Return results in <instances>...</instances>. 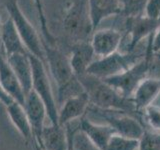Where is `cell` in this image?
I'll list each match as a JSON object with an SVG mask.
<instances>
[{
	"label": "cell",
	"instance_id": "cell-1",
	"mask_svg": "<svg viewBox=\"0 0 160 150\" xmlns=\"http://www.w3.org/2000/svg\"><path fill=\"white\" fill-rule=\"evenodd\" d=\"M43 42V40H42ZM45 64L57 85V103L59 106L66 99L84 93V88L73 72L69 57L66 56L57 45H49L43 42Z\"/></svg>",
	"mask_w": 160,
	"mask_h": 150
},
{
	"label": "cell",
	"instance_id": "cell-2",
	"mask_svg": "<svg viewBox=\"0 0 160 150\" xmlns=\"http://www.w3.org/2000/svg\"><path fill=\"white\" fill-rule=\"evenodd\" d=\"M89 98L90 105L105 110H119L141 119V113L136 111L132 98L122 96L102 78L85 73L77 77Z\"/></svg>",
	"mask_w": 160,
	"mask_h": 150
},
{
	"label": "cell",
	"instance_id": "cell-3",
	"mask_svg": "<svg viewBox=\"0 0 160 150\" xmlns=\"http://www.w3.org/2000/svg\"><path fill=\"white\" fill-rule=\"evenodd\" d=\"M146 55L140 61L132 65L131 67L124 70L114 76L103 79L110 86L126 98H132L135 90L145 78H147L152 65V58L154 53L150 49V46L146 42Z\"/></svg>",
	"mask_w": 160,
	"mask_h": 150
},
{
	"label": "cell",
	"instance_id": "cell-4",
	"mask_svg": "<svg viewBox=\"0 0 160 150\" xmlns=\"http://www.w3.org/2000/svg\"><path fill=\"white\" fill-rule=\"evenodd\" d=\"M140 44L132 52H121L116 51L104 57H99L94 60L87 69V73L92 74L99 78H108L123 72L124 70L131 67L132 65L140 61L146 55L145 45L143 49H139Z\"/></svg>",
	"mask_w": 160,
	"mask_h": 150
},
{
	"label": "cell",
	"instance_id": "cell-5",
	"mask_svg": "<svg viewBox=\"0 0 160 150\" xmlns=\"http://www.w3.org/2000/svg\"><path fill=\"white\" fill-rule=\"evenodd\" d=\"M65 32L74 42L90 40L93 33L87 0H72L63 16Z\"/></svg>",
	"mask_w": 160,
	"mask_h": 150
},
{
	"label": "cell",
	"instance_id": "cell-6",
	"mask_svg": "<svg viewBox=\"0 0 160 150\" xmlns=\"http://www.w3.org/2000/svg\"><path fill=\"white\" fill-rule=\"evenodd\" d=\"M29 59L32 68V90L43 101L51 124L60 125L58 122V108L45 66L46 64L31 53H29Z\"/></svg>",
	"mask_w": 160,
	"mask_h": 150
},
{
	"label": "cell",
	"instance_id": "cell-7",
	"mask_svg": "<svg viewBox=\"0 0 160 150\" xmlns=\"http://www.w3.org/2000/svg\"><path fill=\"white\" fill-rule=\"evenodd\" d=\"M3 2L9 16L11 17L16 26L17 31L27 51L34 56L40 58L45 63V53L42 40H40L37 31L22 12L18 1L17 0H3Z\"/></svg>",
	"mask_w": 160,
	"mask_h": 150
},
{
	"label": "cell",
	"instance_id": "cell-8",
	"mask_svg": "<svg viewBox=\"0 0 160 150\" xmlns=\"http://www.w3.org/2000/svg\"><path fill=\"white\" fill-rule=\"evenodd\" d=\"M87 112H93L102 117L117 134L125 137L138 139L144 132V125L136 116L119 110H105L89 105Z\"/></svg>",
	"mask_w": 160,
	"mask_h": 150
},
{
	"label": "cell",
	"instance_id": "cell-9",
	"mask_svg": "<svg viewBox=\"0 0 160 150\" xmlns=\"http://www.w3.org/2000/svg\"><path fill=\"white\" fill-rule=\"evenodd\" d=\"M23 107L32 129L33 141L36 142L42 148V131L44 127V120L47 116L46 107L41 98L33 90L25 95Z\"/></svg>",
	"mask_w": 160,
	"mask_h": 150
},
{
	"label": "cell",
	"instance_id": "cell-10",
	"mask_svg": "<svg viewBox=\"0 0 160 150\" xmlns=\"http://www.w3.org/2000/svg\"><path fill=\"white\" fill-rule=\"evenodd\" d=\"M122 41V33L114 28L95 30L90 38V43L95 55L104 57L116 52Z\"/></svg>",
	"mask_w": 160,
	"mask_h": 150
},
{
	"label": "cell",
	"instance_id": "cell-11",
	"mask_svg": "<svg viewBox=\"0 0 160 150\" xmlns=\"http://www.w3.org/2000/svg\"><path fill=\"white\" fill-rule=\"evenodd\" d=\"M0 84L15 101L24 106L25 93L2 50H0Z\"/></svg>",
	"mask_w": 160,
	"mask_h": 150
},
{
	"label": "cell",
	"instance_id": "cell-12",
	"mask_svg": "<svg viewBox=\"0 0 160 150\" xmlns=\"http://www.w3.org/2000/svg\"><path fill=\"white\" fill-rule=\"evenodd\" d=\"M95 56L96 55L93 51L90 40L72 43L69 60L73 72L77 77L87 73V69L95 60Z\"/></svg>",
	"mask_w": 160,
	"mask_h": 150
},
{
	"label": "cell",
	"instance_id": "cell-13",
	"mask_svg": "<svg viewBox=\"0 0 160 150\" xmlns=\"http://www.w3.org/2000/svg\"><path fill=\"white\" fill-rule=\"evenodd\" d=\"M89 105V98L85 92L66 99L60 106L61 107L60 110H58L59 124L65 126L72 120L78 117H82L87 112Z\"/></svg>",
	"mask_w": 160,
	"mask_h": 150
},
{
	"label": "cell",
	"instance_id": "cell-14",
	"mask_svg": "<svg viewBox=\"0 0 160 150\" xmlns=\"http://www.w3.org/2000/svg\"><path fill=\"white\" fill-rule=\"evenodd\" d=\"M79 129L86 134V136L101 150H106L110 138L116 131L110 125H98L93 123L85 115L81 117Z\"/></svg>",
	"mask_w": 160,
	"mask_h": 150
},
{
	"label": "cell",
	"instance_id": "cell-15",
	"mask_svg": "<svg viewBox=\"0 0 160 150\" xmlns=\"http://www.w3.org/2000/svg\"><path fill=\"white\" fill-rule=\"evenodd\" d=\"M1 48L5 56H9V55L16 53H29L10 16H8V18L2 23Z\"/></svg>",
	"mask_w": 160,
	"mask_h": 150
},
{
	"label": "cell",
	"instance_id": "cell-16",
	"mask_svg": "<svg viewBox=\"0 0 160 150\" xmlns=\"http://www.w3.org/2000/svg\"><path fill=\"white\" fill-rule=\"evenodd\" d=\"M89 15L91 19L93 32L104 19L112 15L121 14L119 0H87Z\"/></svg>",
	"mask_w": 160,
	"mask_h": 150
},
{
	"label": "cell",
	"instance_id": "cell-17",
	"mask_svg": "<svg viewBox=\"0 0 160 150\" xmlns=\"http://www.w3.org/2000/svg\"><path fill=\"white\" fill-rule=\"evenodd\" d=\"M160 93V78H145L132 96L136 111L141 113L145 107L152 104Z\"/></svg>",
	"mask_w": 160,
	"mask_h": 150
},
{
	"label": "cell",
	"instance_id": "cell-18",
	"mask_svg": "<svg viewBox=\"0 0 160 150\" xmlns=\"http://www.w3.org/2000/svg\"><path fill=\"white\" fill-rule=\"evenodd\" d=\"M6 58L26 95L32 90V68L29 59V53H16L6 56Z\"/></svg>",
	"mask_w": 160,
	"mask_h": 150
},
{
	"label": "cell",
	"instance_id": "cell-19",
	"mask_svg": "<svg viewBox=\"0 0 160 150\" xmlns=\"http://www.w3.org/2000/svg\"><path fill=\"white\" fill-rule=\"evenodd\" d=\"M67 129L62 125L44 126L42 131L43 150H66Z\"/></svg>",
	"mask_w": 160,
	"mask_h": 150
},
{
	"label": "cell",
	"instance_id": "cell-20",
	"mask_svg": "<svg viewBox=\"0 0 160 150\" xmlns=\"http://www.w3.org/2000/svg\"><path fill=\"white\" fill-rule=\"evenodd\" d=\"M7 113L9 118L16 129L21 134V136L27 143L29 141H33V133L30 126L28 117L25 112V109L21 104L17 101H13L6 106Z\"/></svg>",
	"mask_w": 160,
	"mask_h": 150
},
{
	"label": "cell",
	"instance_id": "cell-21",
	"mask_svg": "<svg viewBox=\"0 0 160 150\" xmlns=\"http://www.w3.org/2000/svg\"><path fill=\"white\" fill-rule=\"evenodd\" d=\"M148 0H119L121 15L125 17H135L145 12Z\"/></svg>",
	"mask_w": 160,
	"mask_h": 150
},
{
	"label": "cell",
	"instance_id": "cell-22",
	"mask_svg": "<svg viewBox=\"0 0 160 150\" xmlns=\"http://www.w3.org/2000/svg\"><path fill=\"white\" fill-rule=\"evenodd\" d=\"M139 140L113 134L110 138L106 150H138Z\"/></svg>",
	"mask_w": 160,
	"mask_h": 150
},
{
	"label": "cell",
	"instance_id": "cell-23",
	"mask_svg": "<svg viewBox=\"0 0 160 150\" xmlns=\"http://www.w3.org/2000/svg\"><path fill=\"white\" fill-rule=\"evenodd\" d=\"M35 8L37 10L40 27H41V33L43 36V42L49 45H56V37L50 32L47 24V19L45 16L44 8H43V1L42 0H33Z\"/></svg>",
	"mask_w": 160,
	"mask_h": 150
},
{
	"label": "cell",
	"instance_id": "cell-24",
	"mask_svg": "<svg viewBox=\"0 0 160 150\" xmlns=\"http://www.w3.org/2000/svg\"><path fill=\"white\" fill-rule=\"evenodd\" d=\"M138 150H160V132L145 128L139 138Z\"/></svg>",
	"mask_w": 160,
	"mask_h": 150
},
{
	"label": "cell",
	"instance_id": "cell-25",
	"mask_svg": "<svg viewBox=\"0 0 160 150\" xmlns=\"http://www.w3.org/2000/svg\"><path fill=\"white\" fill-rule=\"evenodd\" d=\"M142 114L145 122L148 123L153 130L160 132V107L150 104L144 108Z\"/></svg>",
	"mask_w": 160,
	"mask_h": 150
},
{
	"label": "cell",
	"instance_id": "cell-26",
	"mask_svg": "<svg viewBox=\"0 0 160 150\" xmlns=\"http://www.w3.org/2000/svg\"><path fill=\"white\" fill-rule=\"evenodd\" d=\"M74 149L75 150H101L90 140L86 134L79 129V125L74 134Z\"/></svg>",
	"mask_w": 160,
	"mask_h": 150
},
{
	"label": "cell",
	"instance_id": "cell-27",
	"mask_svg": "<svg viewBox=\"0 0 160 150\" xmlns=\"http://www.w3.org/2000/svg\"><path fill=\"white\" fill-rule=\"evenodd\" d=\"M150 41H151V48L154 54L160 53V25L155 31V33L150 36Z\"/></svg>",
	"mask_w": 160,
	"mask_h": 150
},
{
	"label": "cell",
	"instance_id": "cell-28",
	"mask_svg": "<svg viewBox=\"0 0 160 150\" xmlns=\"http://www.w3.org/2000/svg\"><path fill=\"white\" fill-rule=\"evenodd\" d=\"M67 129V148L66 150H75L74 149V134L76 132V128H72L70 123L65 125Z\"/></svg>",
	"mask_w": 160,
	"mask_h": 150
},
{
	"label": "cell",
	"instance_id": "cell-29",
	"mask_svg": "<svg viewBox=\"0 0 160 150\" xmlns=\"http://www.w3.org/2000/svg\"><path fill=\"white\" fill-rule=\"evenodd\" d=\"M13 101H15V100L5 91L4 88L1 86V84H0V102H2L5 106H7V105L12 103Z\"/></svg>",
	"mask_w": 160,
	"mask_h": 150
},
{
	"label": "cell",
	"instance_id": "cell-30",
	"mask_svg": "<svg viewBox=\"0 0 160 150\" xmlns=\"http://www.w3.org/2000/svg\"><path fill=\"white\" fill-rule=\"evenodd\" d=\"M1 29H2V22H1V17H0V50H2V48H1Z\"/></svg>",
	"mask_w": 160,
	"mask_h": 150
},
{
	"label": "cell",
	"instance_id": "cell-31",
	"mask_svg": "<svg viewBox=\"0 0 160 150\" xmlns=\"http://www.w3.org/2000/svg\"><path fill=\"white\" fill-rule=\"evenodd\" d=\"M158 54V56H159V58H160V53H157Z\"/></svg>",
	"mask_w": 160,
	"mask_h": 150
},
{
	"label": "cell",
	"instance_id": "cell-32",
	"mask_svg": "<svg viewBox=\"0 0 160 150\" xmlns=\"http://www.w3.org/2000/svg\"><path fill=\"white\" fill-rule=\"evenodd\" d=\"M42 150H43V149H42Z\"/></svg>",
	"mask_w": 160,
	"mask_h": 150
}]
</instances>
